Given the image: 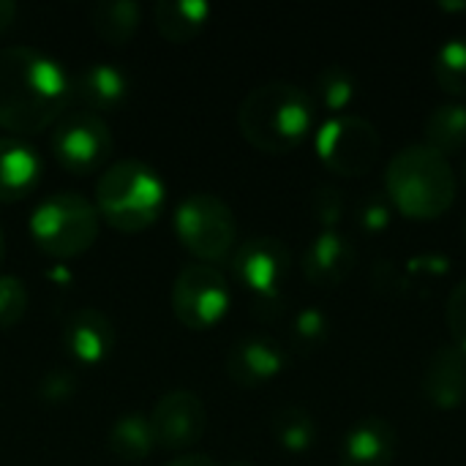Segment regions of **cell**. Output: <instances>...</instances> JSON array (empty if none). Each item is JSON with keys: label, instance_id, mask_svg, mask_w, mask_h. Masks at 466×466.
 Returning a JSON list of instances; mask_svg holds the SVG:
<instances>
[{"label": "cell", "instance_id": "1", "mask_svg": "<svg viewBox=\"0 0 466 466\" xmlns=\"http://www.w3.org/2000/svg\"><path fill=\"white\" fill-rule=\"evenodd\" d=\"M68 98L71 79L52 55L25 44L0 49V126L14 137L55 126Z\"/></svg>", "mask_w": 466, "mask_h": 466}, {"label": "cell", "instance_id": "2", "mask_svg": "<svg viewBox=\"0 0 466 466\" xmlns=\"http://www.w3.org/2000/svg\"><path fill=\"white\" fill-rule=\"evenodd\" d=\"M317 123V104L295 82H262L240 101L238 128L248 145L262 153L295 150Z\"/></svg>", "mask_w": 466, "mask_h": 466}, {"label": "cell", "instance_id": "3", "mask_svg": "<svg viewBox=\"0 0 466 466\" xmlns=\"http://www.w3.org/2000/svg\"><path fill=\"white\" fill-rule=\"evenodd\" d=\"M456 188L451 161L426 142L401 147L385 167V197L396 213L412 221H437L445 216L453 208Z\"/></svg>", "mask_w": 466, "mask_h": 466}, {"label": "cell", "instance_id": "4", "mask_svg": "<svg viewBox=\"0 0 466 466\" xmlns=\"http://www.w3.org/2000/svg\"><path fill=\"white\" fill-rule=\"evenodd\" d=\"M167 186L161 175L139 161L120 158L96 180V210L117 232H142L164 210Z\"/></svg>", "mask_w": 466, "mask_h": 466}, {"label": "cell", "instance_id": "5", "mask_svg": "<svg viewBox=\"0 0 466 466\" xmlns=\"http://www.w3.org/2000/svg\"><path fill=\"white\" fill-rule=\"evenodd\" d=\"M27 227L33 243L44 254L55 259H71L85 254L98 240L101 216L96 202L87 197L76 191H57L33 208Z\"/></svg>", "mask_w": 466, "mask_h": 466}, {"label": "cell", "instance_id": "6", "mask_svg": "<svg viewBox=\"0 0 466 466\" xmlns=\"http://www.w3.org/2000/svg\"><path fill=\"white\" fill-rule=\"evenodd\" d=\"M172 227L183 248L210 265L224 259L238 240V221L232 208L210 191L186 194L175 208Z\"/></svg>", "mask_w": 466, "mask_h": 466}, {"label": "cell", "instance_id": "7", "mask_svg": "<svg viewBox=\"0 0 466 466\" xmlns=\"http://www.w3.org/2000/svg\"><path fill=\"white\" fill-rule=\"evenodd\" d=\"M314 147L330 172L341 177H360L374 169L382 150V137L371 120L347 112L328 117L317 128Z\"/></svg>", "mask_w": 466, "mask_h": 466}, {"label": "cell", "instance_id": "8", "mask_svg": "<svg viewBox=\"0 0 466 466\" xmlns=\"http://www.w3.org/2000/svg\"><path fill=\"white\" fill-rule=\"evenodd\" d=\"M232 303L227 276L210 262L186 265L172 284V314L188 330H210Z\"/></svg>", "mask_w": 466, "mask_h": 466}, {"label": "cell", "instance_id": "9", "mask_svg": "<svg viewBox=\"0 0 466 466\" xmlns=\"http://www.w3.org/2000/svg\"><path fill=\"white\" fill-rule=\"evenodd\" d=\"M52 153L60 167L74 175L93 172L112 153V131L101 115L87 109L66 112L49 134Z\"/></svg>", "mask_w": 466, "mask_h": 466}, {"label": "cell", "instance_id": "10", "mask_svg": "<svg viewBox=\"0 0 466 466\" xmlns=\"http://www.w3.org/2000/svg\"><path fill=\"white\" fill-rule=\"evenodd\" d=\"M289 248L270 235L243 240L232 254V276L254 295V303L281 300V287L289 276Z\"/></svg>", "mask_w": 466, "mask_h": 466}, {"label": "cell", "instance_id": "11", "mask_svg": "<svg viewBox=\"0 0 466 466\" xmlns=\"http://www.w3.org/2000/svg\"><path fill=\"white\" fill-rule=\"evenodd\" d=\"M153 442L167 451H186L197 445L208 429L205 401L186 388L167 390L150 412Z\"/></svg>", "mask_w": 466, "mask_h": 466}, {"label": "cell", "instance_id": "12", "mask_svg": "<svg viewBox=\"0 0 466 466\" xmlns=\"http://www.w3.org/2000/svg\"><path fill=\"white\" fill-rule=\"evenodd\" d=\"M287 366V352L270 336H243L224 358L227 377L240 388H259L276 380Z\"/></svg>", "mask_w": 466, "mask_h": 466}, {"label": "cell", "instance_id": "13", "mask_svg": "<svg viewBox=\"0 0 466 466\" xmlns=\"http://www.w3.org/2000/svg\"><path fill=\"white\" fill-rule=\"evenodd\" d=\"M60 341L68 358H74L82 366H96L109 358L115 347V328L101 309L79 306L63 319Z\"/></svg>", "mask_w": 466, "mask_h": 466}, {"label": "cell", "instance_id": "14", "mask_svg": "<svg viewBox=\"0 0 466 466\" xmlns=\"http://www.w3.org/2000/svg\"><path fill=\"white\" fill-rule=\"evenodd\" d=\"M423 399L437 410H459L466 404V352L453 341L437 347L423 369Z\"/></svg>", "mask_w": 466, "mask_h": 466}, {"label": "cell", "instance_id": "15", "mask_svg": "<svg viewBox=\"0 0 466 466\" xmlns=\"http://www.w3.org/2000/svg\"><path fill=\"white\" fill-rule=\"evenodd\" d=\"M355 262H358L355 243L336 229V232H319L306 246L300 268H303V276L314 287H325L328 289V287L344 284L352 276Z\"/></svg>", "mask_w": 466, "mask_h": 466}, {"label": "cell", "instance_id": "16", "mask_svg": "<svg viewBox=\"0 0 466 466\" xmlns=\"http://www.w3.org/2000/svg\"><path fill=\"white\" fill-rule=\"evenodd\" d=\"M399 453V431L385 418L358 420L341 442V466H390Z\"/></svg>", "mask_w": 466, "mask_h": 466}, {"label": "cell", "instance_id": "17", "mask_svg": "<svg viewBox=\"0 0 466 466\" xmlns=\"http://www.w3.org/2000/svg\"><path fill=\"white\" fill-rule=\"evenodd\" d=\"M131 93V79L117 63H90L71 82V96H76L87 112H112L126 104Z\"/></svg>", "mask_w": 466, "mask_h": 466}, {"label": "cell", "instance_id": "18", "mask_svg": "<svg viewBox=\"0 0 466 466\" xmlns=\"http://www.w3.org/2000/svg\"><path fill=\"white\" fill-rule=\"evenodd\" d=\"M41 156L22 137H0V202L27 197L41 177Z\"/></svg>", "mask_w": 466, "mask_h": 466}, {"label": "cell", "instance_id": "19", "mask_svg": "<svg viewBox=\"0 0 466 466\" xmlns=\"http://www.w3.org/2000/svg\"><path fill=\"white\" fill-rule=\"evenodd\" d=\"M210 11L208 0H158L153 5V22L167 41L183 44L202 33Z\"/></svg>", "mask_w": 466, "mask_h": 466}, {"label": "cell", "instance_id": "20", "mask_svg": "<svg viewBox=\"0 0 466 466\" xmlns=\"http://www.w3.org/2000/svg\"><path fill=\"white\" fill-rule=\"evenodd\" d=\"M153 429H150V415L134 410L123 412L106 434V448L117 461L126 464H139L150 456L153 451Z\"/></svg>", "mask_w": 466, "mask_h": 466}, {"label": "cell", "instance_id": "21", "mask_svg": "<svg viewBox=\"0 0 466 466\" xmlns=\"http://www.w3.org/2000/svg\"><path fill=\"white\" fill-rule=\"evenodd\" d=\"M426 145L442 153L445 158L453 153H461L466 147V104L461 101H445L434 106L423 123Z\"/></svg>", "mask_w": 466, "mask_h": 466}, {"label": "cell", "instance_id": "22", "mask_svg": "<svg viewBox=\"0 0 466 466\" xmlns=\"http://www.w3.org/2000/svg\"><path fill=\"white\" fill-rule=\"evenodd\" d=\"M139 22H142V5L137 0H98L90 5L93 30L115 46L128 44Z\"/></svg>", "mask_w": 466, "mask_h": 466}, {"label": "cell", "instance_id": "23", "mask_svg": "<svg viewBox=\"0 0 466 466\" xmlns=\"http://www.w3.org/2000/svg\"><path fill=\"white\" fill-rule=\"evenodd\" d=\"M314 104H319L330 117L333 115H347V109L358 98V79L350 68L344 66H325L314 76Z\"/></svg>", "mask_w": 466, "mask_h": 466}, {"label": "cell", "instance_id": "24", "mask_svg": "<svg viewBox=\"0 0 466 466\" xmlns=\"http://www.w3.org/2000/svg\"><path fill=\"white\" fill-rule=\"evenodd\" d=\"M270 429H273L276 442H279L284 451H289V453H303V451H309V448L314 445V440H317V423H314L311 412L303 410V407H295V404L281 407V410L273 415Z\"/></svg>", "mask_w": 466, "mask_h": 466}, {"label": "cell", "instance_id": "25", "mask_svg": "<svg viewBox=\"0 0 466 466\" xmlns=\"http://www.w3.org/2000/svg\"><path fill=\"white\" fill-rule=\"evenodd\" d=\"M434 79L437 85L456 96H466V38H448L434 55Z\"/></svg>", "mask_w": 466, "mask_h": 466}, {"label": "cell", "instance_id": "26", "mask_svg": "<svg viewBox=\"0 0 466 466\" xmlns=\"http://www.w3.org/2000/svg\"><path fill=\"white\" fill-rule=\"evenodd\" d=\"M328 333H330V322H328L325 311L303 309L292 319L289 339H292V347L306 355V352H317L328 341Z\"/></svg>", "mask_w": 466, "mask_h": 466}, {"label": "cell", "instance_id": "27", "mask_svg": "<svg viewBox=\"0 0 466 466\" xmlns=\"http://www.w3.org/2000/svg\"><path fill=\"white\" fill-rule=\"evenodd\" d=\"M311 216L322 227V232H336L344 218V194L341 188L322 183L311 194Z\"/></svg>", "mask_w": 466, "mask_h": 466}, {"label": "cell", "instance_id": "28", "mask_svg": "<svg viewBox=\"0 0 466 466\" xmlns=\"http://www.w3.org/2000/svg\"><path fill=\"white\" fill-rule=\"evenodd\" d=\"M27 311V287L22 279L5 273L0 276V330L14 328Z\"/></svg>", "mask_w": 466, "mask_h": 466}, {"label": "cell", "instance_id": "29", "mask_svg": "<svg viewBox=\"0 0 466 466\" xmlns=\"http://www.w3.org/2000/svg\"><path fill=\"white\" fill-rule=\"evenodd\" d=\"M76 388H79L76 371L68 369V366H57V369H49V371L41 377V382H38V396H41V401H46V404H63V401L74 399Z\"/></svg>", "mask_w": 466, "mask_h": 466}, {"label": "cell", "instance_id": "30", "mask_svg": "<svg viewBox=\"0 0 466 466\" xmlns=\"http://www.w3.org/2000/svg\"><path fill=\"white\" fill-rule=\"evenodd\" d=\"M393 205L388 202L385 194H369L360 208H358V227L369 235H377V232H385L393 221Z\"/></svg>", "mask_w": 466, "mask_h": 466}, {"label": "cell", "instance_id": "31", "mask_svg": "<svg viewBox=\"0 0 466 466\" xmlns=\"http://www.w3.org/2000/svg\"><path fill=\"white\" fill-rule=\"evenodd\" d=\"M445 322H448L453 344L461 352H466V279H461L451 289V298H448V306H445Z\"/></svg>", "mask_w": 466, "mask_h": 466}, {"label": "cell", "instance_id": "32", "mask_svg": "<svg viewBox=\"0 0 466 466\" xmlns=\"http://www.w3.org/2000/svg\"><path fill=\"white\" fill-rule=\"evenodd\" d=\"M371 281L377 284V289L388 295H404L412 284V276L404 268H399L393 259H380L371 270Z\"/></svg>", "mask_w": 466, "mask_h": 466}, {"label": "cell", "instance_id": "33", "mask_svg": "<svg viewBox=\"0 0 466 466\" xmlns=\"http://www.w3.org/2000/svg\"><path fill=\"white\" fill-rule=\"evenodd\" d=\"M404 270L412 276V279H440L451 270V257L448 254H440V251H420V254H412L407 262H404Z\"/></svg>", "mask_w": 466, "mask_h": 466}, {"label": "cell", "instance_id": "34", "mask_svg": "<svg viewBox=\"0 0 466 466\" xmlns=\"http://www.w3.org/2000/svg\"><path fill=\"white\" fill-rule=\"evenodd\" d=\"M167 466H218L208 453H183L177 459H172Z\"/></svg>", "mask_w": 466, "mask_h": 466}, {"label": "cell", "instance_id": "35", "mask_svg": "<svg viewBox=\"0 0 466 466\" xmlns=\"http://www.w3.org/2000/svg\"><path fill=\"white\" fill-rule=\"evenodd\" d=\"M14 16H16V5L11 0H0V33L11 27Z\"/></svg>", "mask_w": 466, "mask_h": 466}, {"label": "cell", "instance_id": "36", "mask_svg": "<svg viewBox=\"0 0 466 466\" xmlns=\"http://www.w3.org/2000/svg\"><path fill=\"white\" fill-rule=\"evenodd\" d=\"M445 11H461V8H466V3H440Z\"/></svg>", "mask_w": 466, "mask_h": 466}, {"label": "cell", "instance_id": "37", "mask_svg": "<svg viewBox=\"0 0 466 466\" xmlns=\"http://www.w3.org/2000/svg\"><path fill=\"white\" fill-rule=\"evenodd\" d=\"M3 254H5V235H3V227H0V262H3Z\"/></svg>", "mask_w": 466, "mask_h": 466}, {"label": "cell", "instance_id": "38", "mask_svg": "<svg viewBox=\"0 0 466 466\" xmlns=\"http://www.w3.org/2000/svg\"><path fill=\"white\" fill-rule=\"evenodd\" d=\"M229 466H254V464H251V461H232Z\"/></svg>", "mask_w": 466, "mask_h": 466}, {"label": "cell", "instance_id": "39", "mask_svg": "<svg viewBox=\"0 0 466 466\" xmlns=\"http://www.w3.org/2000/svg\"><path fill=\"white\" fill-rule=\"evenodd\" d=\"M461 172H464V183H466V161H464V169H461Z\"/></svg>", "mask_w": 466, "mask_h": 466}, {"label": "cell", "instance_id": "40", "mask_svg": "<svg viewBox=\"0 0 466 466\" xmlns=\"http://www.w3.org/2000/svg\"><path fill=\"white\" fill-rule=\"evenodd\" d=\"M464 232H466V227H464Z\"/></svg>", "mask_w": 466, "mask_h": 466}]
</instances>
